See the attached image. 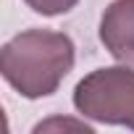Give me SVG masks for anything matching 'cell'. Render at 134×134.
<instances>
[{
	"label": "cell",
	"mask_w": 134,
	"mask_h": 134,
	"mask_svg": "<svg viewBox=\"0 0 134 134\" xmlns=\"http://www.w3.org/2000/svg\"><path fill=\"white\" fill-rule=\"evenodd\" d=\"M76 63L74 40L53 29H26L0 50V74L26 100L50 97Z\"/></svg>",
	"instance_id": "1"
},
{
	"label": "cell",
	"mask_w": 134,
	"mask_h": 134,
	"mask_svg": "<svg viewBox=\"0 0 134 134\" xmlns=\"http://www.w3.org/2000/svg\"><path fill=\"white\" fill-rule=\"evenodd\" d=\"M74 108L97 124L134 129V69L118 63L90 71L74 87Z\"/></svg>",
	"instance_id": "2"
},
{
	"label": "cell",
	"mask_w": 134,
	"mask_h": 134,
	"mask_svg": "<svg viewBox=\"0 0 134 134\" xmlns=\"http://www.w3.org/2000/svg\"><path fill=\"white\" fill-rule=\"evenodd\" d=\"M100 42L118 63L134 66V0H113L103 11Z\"/></svg>",
	"instance_id": "3"
},
{
	"label": "cell",
	"mask_w": 134,
	"mask_h": 134,
	"mask_svg": "<svg viewBox=\"0 0 134 134\" xmlns=\"http://www.w3.org/2000/svg\"><path fill=\"white\" fill-rule=\"evenodd\" d=\"M60 129H74V131H84V134H92V131H95V126H92V124H87L84 118H82V121H76V118H63V116L45 118V121H40L32 131H34V134H40V131H60Z\"/></svg>",
	"instance_id": "4"
},
{
	"label": "cell",
	"mask_w": 134,
	"mask_h": 134,
	"mask_svg": "<svg viewBox=\"0 0 134 134\" xmlns=\"http://www.w3.org/2000/svg\"><path fill=\"white\" fill-rule=\"evenodd\" d=\"M24 3L40 16H63L79 5V0H24Z\"/></svg>",
	"instance_id": "5"
}]
</instances>
